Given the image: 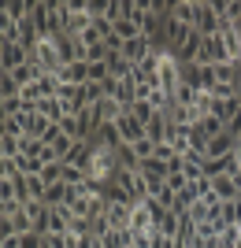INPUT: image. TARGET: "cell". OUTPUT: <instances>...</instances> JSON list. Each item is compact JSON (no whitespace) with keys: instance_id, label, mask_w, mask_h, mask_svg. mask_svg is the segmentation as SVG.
I'll list each match as a JSON object with an SVG mask.
<instances>
[{"instance_id":"1","label":"cell","mask_w":241,"mask_h":248,"mask_svg":"<svg viewBox=\"0 0 241 248\" xmlns=\"http://www.w3.org/2000/svg\"><path fill=\"white\" fill-rule=\"evenodd\" d=\"M219 30H223V22H219V15L211 11V0H200V8H197V33H200V37H219Z\"/></svg>"},{"instance_id":"2","label":"cell","mask_w":241,"mask_h":248,"mask_svg":"<svg viewBox=\"0 0 241 248\" xmlns=\"http://www.w3.org/2000/svg\"><path fill=\"white\" fill-rule=\"evenodd\" d=\"M22 63H30V52L22 48V45H0V74L19 71Z\"/></svg>"},{"instance_id":"3","label":"cell","mask_w":241,"mask_h":248,"mask_svg":"<svg viewBox=\"0 0 241 248\" xmlns=\"http://www.w3.org/2000/svg\"><path fill=\"white\" fill-rule=\"evenodd\" d=\"M52 126H60V123H48L41 111H26V115H22V130H26V137H37V141H45V137L52 134Z\"/></svg>"},{"instance_id":"4","label":"cell","mask_w":241,"mask_h":248,"mask_svg":"<svg viewBox=\"0 0 241 248\" xmlns=\"http://www.w3.org/2000/svg\"><path fill=\"white\" fill-rule=\"evenodd\" d=\"M115 126H119V137H123V145H137L141 137H148V134H145V123H141V119H134L130 111H126Z\"/></svg>"},{"instance_id":"5","label":"cell","mask_w":241,"mask_h":248,"mask_svg":"<svg viewBox=\"0 0 241 248\" xmlns=\"http://www.w3.org/2000/svg\"><path fill=\"white\" fill-rule=\"evenodd\" d=\"M93 159H96V145H93V141H78V145H74V152L67 155L63 163H71V167H82L85 174H89V170H93Z\"/></svg>"},{"instance_id":"6","label":"cell","mask_w":241,"mask_h":248,"mask_svg":"<svg viewBox=\"0 0 241 248\" xmlns=\"http://www.w3.org/2000/svg\"><path fill=\"white\" fill-rule=\"evenodd\" d=\"M78 222V215H74L67 204L52 207V218H48V233H71V226Z\"/></svg>"},{"instance_id":"7","label":"cell","mask_w":241,"mask_h":248,"mask_svg":"<svg viewBox=\"0 0 241 248\" xmlns=\"http://www.w3.org/2000/svg\"><path fill=\"white\" fill-rule=\"evenodd\" d=\"M123 56L134 63V67H141V63L152 56V41H148V37H134V41H126V45H123Z\"/></svg>"},{"instance_id":"8","label":"cell","mask_w":241,"mask_h":248,"mask_svg":"<svg viewBox=\"0 0 241 248\" xmlns=\"http://www.w3.org/2000/svg\"><path fill=\"white\" fill-rule=\"evenodd\" d=\"M211 193L223 200V204H230V200H238V193H241V186H238V178H230V174H219V178H211Z\"/></svg>"},{"instance_id":"9","label":"cell","mask_w":241,"mask_h":248,"mask_svg":"<svg viewBox=\"0 0 241 248\" xmlns=\"http://www.w3.org/2000/svg\"><path fill=\"white\" fill-rule=\"evenodd\" d=\"M197 8H200V0H175L171 4V19H178V22L197 30Z\"/></svg>"},{"instance_id":"10","label":"cell","mask_w":241,"mask_h":248,"mask_svg":"<svg viewBox=\"0 0 241 248\" xmlns=\"http://www.w3.org/2000/svg\"><path fill=\"white\" fill-rule=\"evenodd\" d=\"M112 100H115L119 108H126V111H130V108L137 104V82H134V78L115 82V89H112Z\"/></svg>"},{"instance_id":"11","label":"cell","mask_w":241,"mask_h":248,"mask_svg":"<svg viewBox=\"0 0 241 248\" xmlns=\"http://www.w3.org/2000/svg\"><path fill=\"white\" fill-rule=\"evenodd\" d=\"M60 82L63 85H89V63H71V67H63L60 71Z\"/></svg>"},{"instance_id":"12","label":"cell","mask_w":241,"mask_h":248,"mask_svg":"<svg viewBox=\"0 0 241 248\" xmlns=\"http://www.w3.org/2000/svg\"><path fill=\"white\" fill-rule=\"evenodd\" d=\"M234 148H238V141H234L230 134H219V137H211V145H208L204 155H208V159H226Z\"/></svg>"},{"instance_id":"13","label":"cell","mask_w":241,"mask_h":248,"mask_svg":"<svg viewBox=\"0 0 241 248\" xmlns=\"http://www.w3.org/2000/svg\"><path fill=\"white\" fill-rule=\"evenodd\" d=\"M0 15L11 22H26L30 19V0H8L4 8H0Z\"/></svg>"},{"instance_id":"14","label":"cell","mask_w":241,"mask_h":248,"mask_svg":"<svg viewBox=\"0 0 241 248\" xmlns=\"http://www.w3.org/2000/svg\"><path fill=\"white\" fill-rule=\"evenodd\" d=\"M167 130H171V123H167V115H163V111H160V115H152V123L145 126L148 141H156V145H163V141H167Z\"/></svg>"},{"instance_id":"15","label":"cell","mask_w":241,"mask_h":248,"mask_svg":"<svg viewBox=\"0 0 241 248\" xmlns=\"http://www.w3.org/2000/svg\"><path fill=\"white\" fill-rule=\"evenodd\" d=\"M71 197H74V189L60 182V186H48V193H45L41 200H45L48 207H60V204H71Z\"/></svg>"},{"instance_id":"16","label":"cell","mask_w":241,"mask_h":248,"mask_svg":"<svg viewBox=\"0 0 241 248\" xmlns=\"http://www.w3.org/2000/svg\"><path fill=\"white\" fill-rule=\"evenodd\" d=\"M123 115H126V108H119L112 96H108L104 104H96V119H100V126H104V123H119Z\"/></svg>"},{"instance_id":"17","label":"cell","mask_w":241,"mask_h":248,"mask_svg":"<svg viewBox=\"0 0 241 248\" xmlns=\"http://www.w3.org/2000/svg\"><path fill=\"white\" fill-rule=\"evenodd\" d=\"M115 37L119 41H134V37H145V33H141V22H134V19H119L115 22Z\"/></svg>"},{"instance_id":"18","label":"cell","mask_w":241,"mask_h":248,"mask_svg":"<svg viewBox=\"0 0 241 248\" xmlns=\"http://www.w3.org/2000/svg\"><path fill=\"white\" fill-rule=\"evenodd\" d=\"M219 37H223V45H226V52H230V60H241V33L234 30V26H223Z\"/></svg>"},{"instance_id":"19","label":"cell","mask_w":241,"mask_h":248,"mask_svg":"<svg viewBox=\"0 0 241 248\" xmlns=\"http://www.w3.org/2000/svg\"><path fill=\"white\" fill-rule=\"evenodd\" d=\"M37 111H41L48 123H60L63 115H67V111H63V104H60V96H48V100H41V104H37Z\"/></svg>"},{"instance_id":"20","label":"cell","mask_w":241,"mask_h":248,"mask_svg":"<svg viewBox=\"0 0 241 248\" xmlns=\"http://www.w3.org/2000/svg\"><path fill=\"white\" fill-rule=\"evenodd\" d=\"M0 137H26V130H22V115H4L0 119Z\"/></svg>"},{"instance_id":"21","label":"cell","mask_w":241,"mask_h":248,"mask_svg":"<svg viewBox=\"0 0 241 248\" xmlns=\"http://www.w3.org/2000/svg\"><path fill=\"white\" fill-rule=\"evenodd\" d=\"M115 155H119V170H141V159H137V152L130 145H123Z\"/></svg>"},{"instance_id":"22","label":"cell","mask_w":241,"mask_h":248,"mask_svg":"<svg viewBox=\"0 0 241 248\" xmlns=\"http://www.w3.org/2000/svg\"><path fill=\"white\" fill-rule=\"evenodd\" d=\"M4 115H26V104H22V96H8V100H0V119Z\"/></svg>"},{"instance_id":"23","label":"cell","mask_w":241,"mask_h":248,"mask_svg":"<svg viewBox=\"0 0 241 248\" xmlns=\"http://www.w3.org/2000/svg\"><path fill=\"white\" fill-rule=\"evenodd\" d=\"M156 233H163V237H178V215H175V211H167V215L160 218Z\"/></svg>"},{"instance_id":"24","label":"cell","mask_w":241,"mask_h":248,"mask_svg":"<svg viewBox=\"0 0 241 248\" xmlns=\"http://www.w3.org/2000/svg\"><path fill=\"white\" fill-rule=\"evenodd\" d=\"M130 115H134V119H141V123L148 126V123H152V115H160V111H156V108H152L148 100H137L134 108H130Z\"/></svg>"},{"instance_id":"25","label":"cell","mask_w":241,"mask_h":248,"mask_svg":"<svg viewBox=\"0 0 241 248\" xmlns=\"http://www.w3.org/2000/svg\"><path fill=\"white\" fill-rule=\"evenodd\" d=\"M8 96H19V82L11 74H0V100H8Z\"/></svg>"},{"instance_id":"26","label":"cell","mask_w":241,"mask_h":248,"mask_svg":"<svg viewBox=\"0 0 241 248\" xmlns=\"http://www.w3.org/2000/svg\"><path fill=\"white\" fill-rule=\"evenodd\" d=\"M19 155V137H0V159H15Z\"/></svg>"},{"instance_id":"27","label":"cell","mask_w":241,"mask_h":248,"mask_svg":"<svg viewBox=\"0 0 241 248\" xmlns=\"http://www.w3.org/2000/svg\"><path fill=\"white\" fill-rule=\"evenodd\" d=\"M60 130L67 137H74V141H82V130H78V115H67V119H60Z\"/></svg>"},{"instance_id":"28","label":"cell","mask_w":241,"mask_h":248,"mask_svg":"<svg viewBox=\"0 0 241 248\" xmlns=\"http://www.w3.org/2000/svg\"><path fill=\"white\" fill-rule=\"evenodd\" d=\"M137 152V159H141V163H145V159H152V152H156V141H148V137H141V141H137V145H130Z\"/></svg>"},{"instance_id":"29","label":"cell","mask_w":241,"mask_h":248,"mask_svg":"<svg viewBox=\"0 0 241 248\" xmlns=\"http://www.w3.org/2000/svg\"><path fill=\"white\" fill-rule=\"evenodd\" d=\"M112 71H108V63H89V82H108Z\"/></svg>"},{"instance_id":"30","label":"cell","mask_w":241,"mask_h":248,"mask_svg":"<svg viewBox=\"0 0 241 248\" xmlns=\"http://www.w3.org/2000/svg\"><path fill=\"white\" fill-rule=\"evenodd\" d=\"M175 145H167V141H163V145H156V152H152V159H163V163H171V159H175Z\"/></svg>"},{"instance_id":"31","label":"cell","mask_w":241,"mask_h":248,"mask_svg":"<svg viewBox=\"0 0 241 248\" xmlns=\"http://www.w3.org/2000/svg\"><path fill=\"white\" fill-rule=\"evenodd\" d=\"M186 186H189V178H186V174H167V189H171V193H182Z\"/></svg>"},{"instance_id":"32","label":"cell","mask_w":241,"mask_h":248,"mask_svg":"<svg viewBox=\"0 0 241 248\" xmlns=\"http://www.w3.org/2000/svg\"><path fill=\"white\" fill-rule=\"evenodd\" d=\"M152 248H182L178 237H163V233H152Z\"/></svg>"},{"instance_id":"33","label":"cell","mask_w":241,"mask_h":248,"mask_svg":"<svg viewBox=\"0 0 241 248\" xmlns=\"http://www.w3.org/2000/svg\"><path fill=\"white\" fill-rule=\"evenodd\" d=\"M152 233H156V230H148V233H134V248H152Z\"/></svg>"}]
</instances>
